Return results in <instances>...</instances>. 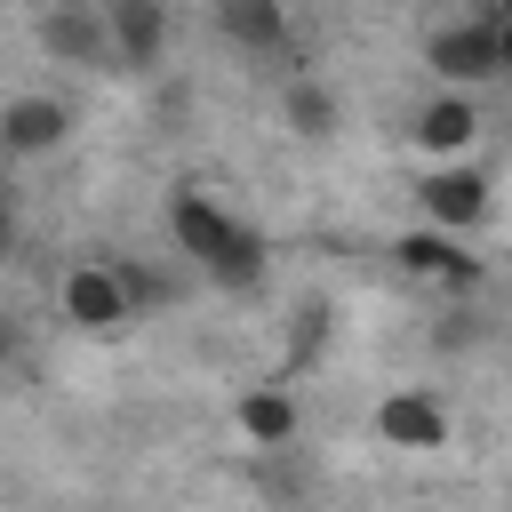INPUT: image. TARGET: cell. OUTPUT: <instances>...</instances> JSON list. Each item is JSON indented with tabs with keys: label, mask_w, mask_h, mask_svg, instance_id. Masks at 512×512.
<instances>
[{
	"label": "cell",
	"mask_w": 512,
	"mask_h": 512,
	"mask_svg": "<svg viewBox=\"0 0 512 512\" xmlns=\"http://www.w3.org/2000/svg\"><path fill=\"white\" fill-rule=\"evenodd\" d=\"M168 248L192 280L224 288V296H248L264 280V232L208 184H176L168 192Z\"/></svg>",
	"instance_id": "6da1fadb"
},
{
	"label": "cell",
	"mask_w": 512,
	"mask_h": 512,
	"mask_svg": "<svg viewBox=\"0 0 512 512\" xmlns=\"http://www.w3.org/2000/svg\"><path fill=\"white\" fill-rule=\"evenodd\" d=\"M56 320H64L72 336H88V344L128 336V328H136V296H128L120 256H72V264L56 272Z\"/></svg>",
	"instance_id": "7a4b0ae2"
},
{
	"label": "cell",
	"mask_w": 512,
	"mask_h": 512,
	"mask_svg": "<svg viewBox=\"0 0 512 512\" xmlns=\"http://www.w3.org/2000/svg\"><path fill=\"white\" fill-rule=\"evenodd\" d=\"M424 64H432V88H456V96H480L488 80H504V32H496V8H456L424 32Z\"/></svg>",
	"instance_id": "3957f363"
},
{
	"label": "cell",
	"mask_w": 512,
	"mask_h": 512,
	"mask_svg": "<svg viewBox=\"0 0 512 512\" xmlns=\"http://www.w3.org/2000/svg\"><path fill=\"white\" fill-rule=\"evenodd\" d=\"M416 224L424 232H448V240H480L488 216H496V176L480 160H456V168H424L416 176Z\"/></svg>",
	"instance_id": "277c9868"
},
{
	"label": "cell",
	"mask_w": 512,
	"mask_h": 512,
	"mask_svg": "<svg viewBox=\"0 0 512 512\" xmlns=\"http://www.w3.org/2000/svg\"><path fill=\"white\" fill-rule=\"evenodd\" d=\"M72 128H80V112L64 88H8L0 96V160H24V168L56 160L72 144Z\"/></svg>",
	"instance_id": "5b68a950"
},
{
	"label": "cell",
	"mask_w": 512,
	"mask_h": 512,
	"mask_svg": "<svg viewBox=\"0 0 512 512\" xmlns=\"http://www.w3.org/2000/svg\"><path fill=\"white\" fill-rule=\"evenodd\" d=\"M480 136H488V112L480 96H456V88H432L416 112H408V144L424 168H456V160H480Z\"/></svg>",
	"instance_id": "8992f818"
},
{
	"label": "cell",
	"mask_w": 512,
	"mask_h": 512,
	"mask_svg": "<svg viewBox=\"0 0 512 512\" xmlns=\"http://www.w3.org/2000/svg\"><path fill=\"white\" fill-rule=\"evenodd\" d=\"M368 432H376L384 448H400V456H440V448L456 440V408H448V392H432V384H392V392L376 400Z\"/></svg>",
	"instance_id": "52a82bcc"
},
{
	"label": "cell",
	"mask_w": 512,
	"mask_h": 512,
	"mask_svg": "<svg viewBox=\"0 0 512 512\" xmlns=\"http://www.w3.org/2000/svg\"><path fill=\"white\" fill-rule=\"evenodd\" d=\"M392 264H400L416 288H440V296H464V288L488 280V256H480L472 240H448V232H424V224H408V232L392 240Z\"/></svg>",
	"instance_id": "ba28073f"
},
{
	"label": "cell",
	"mask_w": 512,
	"mask_h": 512,
	"mask_svg": "<svg viewBox=\"0 0 512 512\" xmlns=\"http://www.w3.org/2000/svg\"><path fill=\"white\" fill-rule=\"evenodd\" d=\"M32 40L48 64H72V72H112V32H104V0H64V8H40L32 16Z\"/></svg>",
	"instance_id": "9c48e42d"
},
{
	"label": "cell",
	"mask_w": 512,
	"mask_h": 512,
	"mask_svg": "<svg viewBox=\"0 0 512 512\" xmlns=\"http://www.w3.org/2000/svg\"><path fill=\"white\" fill-rule=\"evenodd\" d=\"M104 32H112V72H160L176 16L160 0H104Z\"/></svg>",
	"instance_id": "30bf717a"
},
{
	"label": "cell",
	"mask_w": 512,
	"mask_h": 512,
	"mask_svg": "<svg viewBox=\"0 0 512 512\" xmlns=\"http://www.w3.org/2000/svg\"><path fill=\"white\" fill-rule=\"evenodd\" d=\"M232 432H240V448H256V456H288L296 432H304V400H296L288 384H248V392L232 400Z\"/></svg>",
	"instance_id": "8fae6325"
},
{
	"label": "cell",
	"mask_w": 512,
	"mask_h": 512,
	"mask_svg": "<svg viewBox=\"0 0 512 512\" xmlns=\"http://www.w3.org/2000/svg\"><path fill=\"white\" fill-rule=\"evenodd\" d=\"M208 24H216L240 56H256V64H280V56L296 48V16H288L280 0H216Z\"/></svg>",
	"instance_id": "7c38bea8"
},
{
	"label": "cell",
	"mask_w": 512,
	"mask_h": 512,
	"mask_svg": "<svg viewBox=\"0 0 512 512\" xmlns=\"http://www.w3.org/2000/svg\"><path fill=\"white\" fill-rule=\"evenodd\" d=\"M280 128L304 136V144H328V136L344 128V96H336L312 64H288V72H280Z\"/></svg>",
	"instance_id": "4fadbf2b"
},
{
	"label": "cell",
	"mask_w": 512,
	"mask_h": 512,
	"mask_svg": "<svg viewBox=\"0 0 512 512\" xmlns=\"http://www.w3.org/2000/svg\"><path fill=\"white\" fill-rule=\"evenodd\" d=\"M496 32H504V80H512V8H496Z\"/></svg>",
	"instance_id": "5bb4252c"
},
{
	"label": "cell",
	"mask_w": 512,
	"mask_h": 512,
	"mask_svg": "<svg viewBox=\"0 0 512 512\" xmlns=\"http://www.w3.org/2000/svg\"><path fill=\"white\" fill-rule=\"evenodd\" d=\"M8 352H16V328H8V312H0V360H8Z\"/></svg>",
	"instance_id": "9a60e30c"
},
{
	"label": "cell",
	"mask_w": 512,
	"mask_h": 512,
	"mask_svg": "<svg viewBox=\"0 0 512 512\" xmlns=\"http://www.w3.org/2000/svg\"><path fill=\"white\" fill-rule=\"evenodd\" d=\"M0 208H8V160H0Z\"/></svg>",
	"instance_id": "2e32d148"
}]
</instances>
